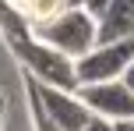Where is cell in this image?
Wrapping results in <instances>:
<instances>
[{
	"label": "cell",
	"mask_w": 134,
	"mask_h": 131,
	"mask_svg": "<svg viewBox=\"0 0 134 131\" xmlns=\"http://www.w3.org/2000/svg\"><path fill=\"white\" fill-rule=\"evenodd\" d=\"M4 46L18 57V64L25 67V75L39 85H49V89H64L74 92L78 89V78H74V60L60 57L57 50H49L46 43L35 39V32H18V35H7Z\"/></svg>",
	"instance_id": "cell-1"
},
{
	"label": "cell",
	"mask_w": 134,
	"mask_h": 131,
	"mask_svg": "<svg viewBox=\"0 0 134 131\" xmlns=\"http://www.w3.org/2000/svg\"><path fill=\"white\" fill-rule=\"evenodd\" d=\"M32 32H35L39 43H46L49 50H57L60 57H67V60L85 57L88 50L99 43L95 39V18L85 11V7H67V11H60L57 18L35 25Z\"/></svg>",
	"instance_id": "cell-2"
},
{
	"label": "cell",
	"mask_w": 134,
	"mask_h": 131,
	"mask_svg": "<svg viewBox=\"0 0 134 131\" xmlns=\"http://www.w3.org/2000/svg\"><path fill=\"white\" fill-rule=\"evenodd\" d=\"M134 60V39L120 43H95L85 57L74 60V78L78 85H99V82H116Z\"/></svg>",
	"instance_id": "cell-3"
},
{
	"label": "cell",
	"mask_w": 134,
	"mask_h": 131,
	"mask_svg": "<svg viewBox=\"0 0 134 131\" xmlns=\"http://www.w3.org/2000/svg\"><path fill=\"white\" fill-rule=\"evenodd\" d=\"M25 82H28V89L35 92V99H39V106H42V113L49 117V124H53L57 131H81L88 124V106L78 99V92H64V89H49V85H39V82H32V78L25 75Z\"/></svg>",
	"instance_id": "cell-4"
},
{
	"label": "cell",
	"mask_w": 134,
	"mask_h": 131,
	"mask_svg": "<svg viewBox=\"0 0 134 131\" xmlns=\"http://www.w3.org/2000/svg\"><path fill=\"white\" fill-rule=\"evenodd\" d=\"M78 99L88 106V113L95 117H106L109 124H120V120L134 117V92L116 78V82H99V85H78Z\"/></svg>",
	"instance_id": "cell-5"
},
{
	"label": "cell",
	"mask_w": 134,
	"mask_h": 131,
	"mask_svg": "<svg viewBox=\"0 0 134 131\" xmlns=\"http://www.w3.org/2000/svg\"><path fill=\"white\" fill-rule=\"evenodd\" d=\"M95 39L99 43L134 39V0H109V7L95 18Z\"/></svg>",
	"instance_id": "cell-6"
},
{
	"label": "cell",
	"mask_w": 134,
	"mask_h": 131,
	"mask_svg": "<svg viewBox=\"0 0 134 131\" xmlns=\"http://www.w3.org/2000/svg\"><path fill=\"white\" fill-rule=\"evenodd\" d=\"M7 4H11L14 11H18L21 18L32 25V28L42 25V21H49V18H57L60 11H67L64 0H7Z\"/></svg>",
	"instance_id": "cell-7"
},
{
	"label": "cell",
	"mask_w": 134,
	"mask_h": 131,
	"mask_svg": "<svg viewBox=\"0 0 134 131\" xmlns=\"http://www.w3.org/2000/svg\"><path fill=\"white\" fill-rule=\"evenodd\" d=\"M25 96H28V113H32V131H57L49 124V117L42 113V106H39V99H35V92L28 89V82H25Z\"/></svg>",
	"instance_id": "cell-8"
},
{
	"label": "cell",
	"mask_w": 134,
	"mask_h": 131,
	"mask_svg": "<svg viewBox=\"0 0 134 131\" xmlns=\"http://www.w3.org/2000/svg\"><path fill=\"white\" fill-rule=\"evenodd\" d=\"M81 131H116V128L109 124L106 117H95V113H92V117H88V124L81 128Z\"/></svg>",
	"instance_id": "cell-9"
},
{
	"label": "cell",
	"mask_w": 134,
	"mask_h": 131,
	"mask_svg": "<svg viewBox=\"0 0 134 131\" xmlns=\"http://www.w3.org/2000/svg\"><path fill=\"white\" fill-rule=\"evenodd\" d=\"M81 7H85V11L92 14V18H99V14H102V11H106V7H109V0H85V4H81Z\"/></svg>",
	"instance_id": "cell-10"
},
{
	"label": "cell",
	"mask_w": 134,
	"mask_h": 131,
	"mask_svg": "<svg viewBox=\"0 0 134 131\" xmlns=\"http://www.w3.org/2000/svg\"><path fill=\"white\" fill-rule=\"evenodd\" d=\"M120 82H124V85H127V89L134 92V60H131V67L124 71V78H120Z\"/></svg>",
	"instance_id": "cell-11"
},
{
	"label": "cell",
	"mask_w": 134,
	"mask_h": 131,
	"mask_svg": "<svg viewBox=\"0 0 134 131\" xmlns=\"http://www.w3.org/2000/svg\"><path fill=\"white\" fill-rule=\"evenodd\" d=\"M113 128H116V131H134V117H131V120H120V124H113Z\"/></svg>",
	"instance_id": "cell-12"
},
{
	"label": "cell",
	"mask_w": 134,
	"mask_h": 131,
	"mask_svg": "<svg viewBox=\"0 0 134 131\" xmlns=\"http://www.w3.org/2000/svg\"><path fill=\"white\" fill-rule=\"evenodd\" d=\"M0 110H4V99H0Z\"/></svg>",
	"instance_id": "cell-13"
},
{
	"label": "cell",
	"mask_w": 134,
	"mask_h": 131,
	"mask_svg": "<svg viewBox=\"0 0 134 131\" xmlns=\"http://www.w3.org/2000/svg\"><path fill=\"white\" fill-rule=\"evenodd\" d=\"M0 113H4V110H0Z\"/></svg>",
	"instance_id": "cell-14"
}]
</instances>
